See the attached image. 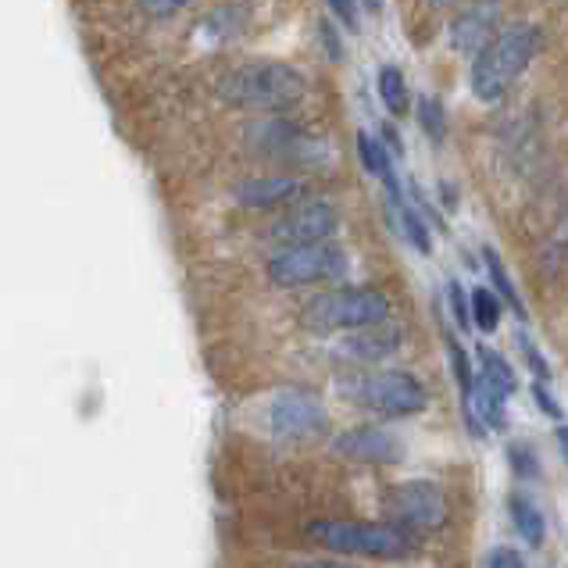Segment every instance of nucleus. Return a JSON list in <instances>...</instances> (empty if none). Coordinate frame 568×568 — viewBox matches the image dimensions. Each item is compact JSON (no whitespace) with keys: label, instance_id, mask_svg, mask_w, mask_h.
<instances>
[{"label":"nucleus","instance_id":"ddd939ff","mask_svg":"<svg viewBox=\"0 0 568 568\" xmlns=\"http://www.w3.org/2000/svg\"><path fill=\"white\" fill-rule=\"evenodd\" d=\"M307 183L301 175H251L236 186L233 197L243 207H257V211H283L290 204L304 201Z\"/></svg>","mask_w":568,"mask_h":568},{"label":"nucleus","instance_id":"4468645a","mask_svg":"<svg viewBox=\"0 0 568 568\" xmlns=\"http://www.w3.org/2000/svg\"><path fill=\"white\" fill-rule=\"evenodd\" d=\"M400 339H404V333L397 326H386V322H379V326H365V329L347 333L333 347V354L339 362L362 368V365H376V362H386L389 354H397Z\"/></svg>","mask_w":568,"mask_h":568},{"label":"nucleus","instance_id":"0eeeda50","mask_svg":"<svg viewBox=\"0 0 568 568\" xmlns=\"http://www.w3.org/2000/svg\"><path fill=\"white\" fill-rule=\"evenodd\" d=\"M247 148H254L265 158H283L290 165H304V161H326V143L307 133L304 125L290 122L286 115H262L243 129Z\"/></svg>","mask_w":568,"mask_h":568},{"label":"nucleus","instance_id":"72a5a7b5","mask_svg":"<svg viewBox=\"0 0 568 568\" xmlns=\"http://www.w3.org/2000/svg\"><path fill=\"white\" fill-rule=\"evenodd\" d=\"M433 8H447V4H454V0H429Z\"/></svg>","mask_w":568,"mask_h":568},{"label":"nucleus","instance_id":"f257e3e1","mask_svg":"<svg viewBox=\"0 0 568 568\" xmlns=\"http://www.w3.org/2000/svg\"><path fill=\"white\" fill-rule=\"evenodd\" d=\"M219 97L230 108L254 115H286L304 104L307 83L286 61H243L219 79Z\"/></svg>","mask_w":568,"mask_h":568},{"label":"nucleus","instance_id":"412c9836","mask_svg":"<svg viewBox=\"0 0 568 568\" xmlns=\"http://www.w3.org/2000/svg\"><path fill=\"white\" fill-rule=\"evenodd\" d=\"M479 376H483L486 383H494V386H497L505 397H511L515 389H518L511 365H508L505 358H500L497 351H486V347H479Z\"/></svg>","mask_w":568,"mask_h":568},{"label":"nucleus","instance_id":"2f4dec72","mask_svg":"<svg viewBox=\"0 0 568 568\" xmlns=\"http://www.w3.org/2000/svg\"><path fill=\"white\" fill-rule=\"evenodd\" d=\"M505 568H526V565H523V558L515 555V550H505Z\"/></svg>","mask_w":568,"mask_h":568},{"label":"nucleus","instance_id":"aec40b11","mask_svg":"<svg viewBox=\"0 0 568 568\" xmlns=\"http://www.w3.org/2000/svg\"><path fill=\"white\" fill-rule=\"evenodd\" d=\"M358 154H362V165L368 175H376V180L383 183L386 175H394V154H389L383 143L372 136V133H358Z\"/></svg>","mask_w":568,"mask_h":568},{"label":"nucleus","instance_id":"dca6fc26","mask_svg":"<svg viewBox=\"0 0 568 568\" xmlns=\"http://www.w3.org/2000/svg\"><path fill=\"white\" fill-rule=\"evenodd\" d=\"M511 523L518 529V537H523L529 547H540L544 544V515H540V508L532 505L526 494H515L511 497Z\"/></svg>","mask_w":568,"mask_h":568},{"label":"nucleus","instance_id":"6e6552de","mask_svg":"<svg viewBox=\"0 0 568 568\" xmlns=\"http://www.w3.org/2000/svg\"><path fill=\"white\" fill-rule=\"evenodd\" d=\"M386 518L404 532H433L447 523V497L429 479L397 483L386 494Z\"/></svg>","mask_w":568,"mask_h":568},{"label":"nucleus","instance_id":"9d476101","mask_svg":"<svg viewBox=\"0 0 568 568\" xmlns=\"http://www.w3.org/2000/svg\"><path fill=\"white\" fill-rule=\"evenodd\" d=\"M268 429L275 440H290V444L318 440V436L329 433V412L307 389H283L268 404Z\"/></svg>","mask_w":568,"mask_h":568},{"label":"nucleus","instance_id":"393cba45","mask_svg":"<svg viewBox=\"0 0 568 568\" xmlns=\"http://www.w3.org/2000/svg\"><path fill=\"white\" fill-rule=\"evenodd\" d=\"M518 347H523V354H526V362H529V368L537 372V379H550V365L544 362V354L537 351V344H532V339L523 333L518 336Z\"/></svg>","mask_w":568,"mask_h":568},{"label":"nucleus","instance_id":"7ed1b4c3","mask_svg":"<svg viewBox=\"0 0 568 568\" xmlns=\"http://www.w3.org/2000/svg\"><path fill=\"white\" fill-rule=\"evenodd\" d=\"M389 318V297L376 286H336L301 307V326L315 336L354 333Z\"/></svg>","mask_w":568,"mask_h":568},{"label":"nucleus","instance_id":"6ab92c4d","mask_svg":"<svg viewBox=\"0 0 568 568\" xmlns=\"http://www.w3.org/2000/svg\"><path fill=\"white\" fill-rule=\"evenodd\" d=\"M376 87H379V101L386 104L389 115L408 111V83H404V72L397 69V64H383Z\"/></svg>","mask_w":568,"mask_h":568},{"label":"nucleus","instance_id":"7c9ffc66","mask_svg":"<svg viewBox=\"0 0 568 568\" xmlns=\"http://www.w3.org/2000/svg\"><path fill=\"white\" fill-rule=\"evenodd\" d=\"M558 444H561V454H565V465H568V426H558Z\"/></svg>","mask_w":568,"mask_h":568},{"label":"nucleus","instance_id":"473e14b6","mask_svg":"<svg viewBox=\"0 0 568 568\" xmlns=\"http://www.w3.org/2000/svg\"><path fill=\"white\" fill-rule=\"evenodd\" d=\"M486 568H505V550H494L490 561H486Z\"/></svg>","mask_w":568,"mask_h":568},{"label":"nucleus","instance_id":"a211bd4d","mask_svg":"<svg viewBox=\"0 0 568 568\" xmlns=\"http://www.w3.org/2000/svg\"><path fill=\"white\" fill-rule=\"evenodd\" d=\"M468 315H473V326L479 333H497V326H500V297L494 294V290L476 286L473 297H468Z\"/></svg>","mask_w":568,"mask_h":568},{"label":"nucleus","instance_id":"cd10ccee","mask_svg":"<svg viewBox=\"0 0 568 568\" xmlns=\"http://www.w3.org/2000/svg\"><path fill=\"white\" fill-rule=\"evenodd\" d=\"M318 32H322V43H326V54H329L333 61H344V47H339L336 29H333L329 22H322V26H318Z\"/></svg>","mask_w":568,"mask_h":568},{"label":"nucleus","instance_id":"b1692460","mask_svg":"<svg viewBox=\"0 0 568 568\" xmlns=\"http://www.w3.org/2000/svg\"><path fill=\"white\" fill-rule=\"evenodd\" d=\"M190 4L193 0H140V8L148 11L151 19H172V14H180Z\"/></svg>","mask_w":568,"mask_h":568},{"label":"nucleus","instance_id":"9b49d317","mask_svg":"<svg viewBox=\"0 0 568 568\" xmlns=\"http://www.w3.org/2000/svg\"><path fill=\"white\" fill-rule=\"evenodd\" d=\"M500 29V0H473L447 26V40L454 54H479Z\"/></svg>","mask_w":568,"mask_h":568},{"label":"nucleus","instance_id":"f3484780","mask_svg":"<svg viewBox=\"0 0 568 568\" xmlns=\"http://www.w3.org/2000/svg\"><path fill=\"white\" fill-rule=\"evenodd\" d=\"M483 265H486V272H490V283L497 286V297L505 301L508 307H515L518 318H526V304H523V297H518L511 275H508L505 262H500V254L494 247H483Z\"/></svg>","mask_w":568,"mask_h":568},{"label":"nucleus","instance_id":"a878e982","mask_svg":"<svg viewBox=\"0 0 568 568\" xmlns=\"http://www.w3.org/2000/svg\"><path fill=\"white\" fill-rule=\"evenodd\" d=\"M511 468H515L518 476H526V479L537 476V462H532V450L526 444L511 447Z\"/></svg>","mask_w":568,"mask_h":568},{"label":"nucleus","instance_id":"1a4fd4ad","mask_svg":"<svg viewBox=\"0 0 568 568\" xmlns=\"http://www.w3.org/2000/svg\"><path fill=\"white\" fill-rule=\"evenodd\" d=\"M339 230V211L329 201H297L283 207L280 219L268 222L265 230V243L272 247H304V243H322L333 240Z\"/></svg>","mask_w":568,"mask_h":568},{"label":"nucleus","instance_id":"2eb2a0df","mask_svg":"<svg viewBox=\"0 0 568 568\" xmlns=\"http://www.w3.org/2000/svg\"><path fill=\"white\" fill-rule=\"evenodd\" d=\"M389 207H394V215H397V225H400V233L404 240L412 243V247L418 254H433V236H429V222L422 219V211L418 204H412L404 193H397V197H389Z\"/></svg>","mask_w":568,"mask_h":568},{"label":"nucleus","instance_id":"c756f323","mask_svg":"<svg viewBox=\"0 0 568 568\" xmlns=\"http://www.w3.org/2000/svg\"><path fill=\"white\" fill-rule=\"evenodd\" d=\"M290 568H354V565H344V561H297Z\"/></svg>","mask_w":568,"mask_h":568},{"label":"nucleus","instance_id":"5701e85b","mask_svg":"<svg viewBox=\"0 0 568 568\" xmlns=\"http://www.w3.org/2000/svg\"><path fill=\"white\" fill-rule=\"evenodd\" d=\"M447 301H450L454 318H458V326H462V329L473 326V315H468V297H465V290H462V283H458V280H454V283L447 286Z\"/></svg>","mask_w":568,"mask_h":568},{"label":"nucleus","instance_id":"c85d7f7f","mask_svg":"<svg viewBox=\"0 0 568 568\" xmlns=\"http://www.w3.org/2000/svg\"><path fill=\"white\" fill-rule=\"evenodd\" d=\"M532 397H537V404H540V408L550 415V418H561V408H558V404H555V397H550L547 394V386L544 383H537V386H532Z\"/></svg>","mask_w":568,"mask_h":568},{"label":"nucleus","instance_id":"39448f33","mask_svg":"<svg viewBox=\"0 0 568 568\" xmlns=\"http://www.w3.org/2000/svg\"><path fill=\"white\" fill-rule=\"evenodd\" d=\"M307 537L333 555L351 558H376V561H400L415 550L412 532L389 523H351V518H315L307 523Z\"/></svg>","mask_w":568,"mask_h":568},{"label":"nucleus","instance_id":"423d86ee","mask_svg":"<svg viewBox=\"0 0 568 568\" xmlns=\"http://www.w3.org/2000/svg\"><path fill=\"white\" fill-rule=\"evenodd\" d=\"M347 272H351V257L333 240L275 251L268 257V265H265L268 283L280 286V290H301V286L336 283V280H344Z\"/></svg>","mask_w":568,"mask_h":568},{"label":"nucleus","instance_id":"f8f14e48","mask_svg":"<svg viewBox=\"0 0 568 568\" xmlns=\"http://www.w3.org/2000/svg\"><path fill=\"white\" fill-rule=\"evenodd\" d=\"M333 454L358 465H397L404 458V444L389 429L379 426H354L333 440Z\"/></svg>","mask_w":568,"mask_h":568},{"label":"nucleus","instance_id":"f03ea898","mask_svg":"<svg viewBox=\"0 0 568 568\" xmlns=\"http://www.w3.org/2000/svg\"><path fill=\"white\" fill-rule=\"evenodd\" d=\"M540 43H544L540 29L529 22H511L505 29H497L494 40L479 54H473V75H468V83H473L476 101L483 104L500 101L526 75L529 64L537 61Z\"/></svg>","mask_w":568,"mask_h":568},{"label":"nucleus","instance_id":"20e7f679","mask_svg":"<svg viewBox=\"0 0 568 568\" xmlns=\"http://www.w3.org/2000/svg\"><path fill=\"white\" fill-rule=\"evenodd\" d=\"M339 397L354 408L383 415V418H408L426 412L429 394L412 372L400 368H379V372H351L336 383Z\"/></svg>","mask_w":568,"mask_h":568},{"label":"nucleus","instance_id":"4be33fe9","mask_svg":"<svg viewBox=\"0 0 568 568\" xmlns=\"http://www.w3.org/2000/svg\"><path fill=\"white\" fill-rule=\"evenodd\" d=\"M418 122L426 129V136L440 143L444 133H447V119H444V104L436 101V97H422L418 101Z\"/></svg>","mask_w":568,"mask_h":568},{"label":"nucleus","instance_id":"bb28decb","mask_svg":"<svg viewBox=\"0 0 568 568\" xmlns=\"http://www.w3.org/2000/svg\"><path fill=\"white\" fill-rule=\"evenodd\" d=\"M326 4L333 8V14L344 26H351V29L358 26V0H326Z\"/></svg>","mask_w":568,"mask_h":568}]
</instances>
